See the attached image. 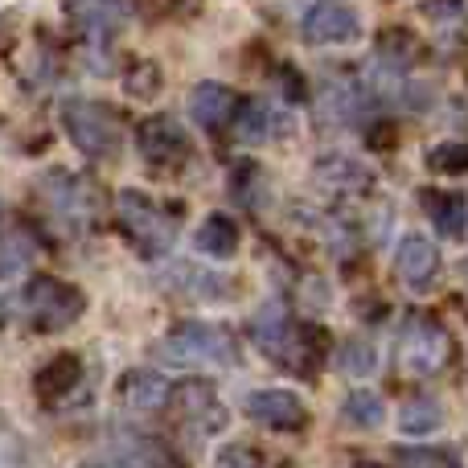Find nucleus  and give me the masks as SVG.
Returning a JSON list of instances; mask_svg holds the SVG:
<instances>
[{"mask_svg":"<svg viewBox=\"0 0 468 468\" xmlns=\"http://www.w3.org/2000/svg\"><path fill=\"white\" fill-rule=\"evenodd\" d=\"M156 357L173 370H227L239 362V341L222 324L181 321L156 341Z\"/></svg>","mask_w":468,"mask_h":468,"instance_id":"obj_1","label":"nucleus"},{"mask_svg":"<svg viewBox=\"0 0 468 468\" xmlns=\"http://www.w3.org/2000/svg\"><path fill=\"white\" fill-rule=\"evenodd\" d=\"M41 197H46L49 218H54L62 230H70V234L95 230L99 214H103L95 181L74 177V173H62V169L49 173V177H41Z\"/></svg>","mask_w":468,"mask_h":468,"instance_id":"obj_2","label":"nucleus"},{"mask_svg":"<svg viewBox=\"0 0 468 468\" xmlns=\"http://www.w3.org/2000/svg\"><path fill=\"white\" fill-rule=\"evenodd\" d=\"M62 128H66V136L74 140V148L95 156V161L120 153V140H123L120 120H115V112L107 103H99V99H66Z\"/></svg>","mask_w":468,"mask_h":468,"instance_id":"obj_3","label":"nucleus"},{"mask_svg":"<svg viewBox=\"0 0 468 468\" xmlns=\"http://www.w3.org/2000/svg\"><path fill=\"white\" fill-rule=\"evenodd\" d=\"M21 308H25V316H29L37 329L62 333V329H70V324L82 316V308H87V296H82L74 283H66V280L37 275V280L25 283Z\"/></svg>","mask_w":468,"mask_h":468,"instance_id":"obj_4","label":"nucleus"},{"mask_svg":"<svg viewBox=\"0 0 468 468\" xmlns=\"http://www.w3.org/2000/svg\"><path fill=\"white\" fill-rule=\"evenodd\" d=\"M115 218H120L123 234L140 247V255L156 259L173 247V239H177V227H173L169 214H165L153 197L136 194V189H120V194H115Z\"/></svg>","mask_w":468,"mask_h":468,"instance_id":"obj_5","label":"nucleus"},{"mask_svg":"<svg viewBox=\"0 0 468 468\" xmlns=\"http://www.w3.org/2000/svg\"><path fill=\"white\" fill-rule=\"evenodd\" d=\"M452 357V337L440 329L428 316H411L399 337V362H403L407 374H420V378H431L440 374Z\"/></svg>","mask_w":468,"mask_h":468,"instance_id":"obj_6","label":"nucleus"},{"mask_svg":"<svg viewBox=\"0 0 468 468\" xmlns=\"http://www.w3.org/2000/svg\"><path fill=\"white\" fill-rule=\"evenodd\" d=\"M304 41L313 46H346L362 33V16H357L354 5H341V0H321L304 13V25H300Z\"/></svg>","mask_w":468,"mask_h":468,"instance_id":"obj_7","label":"nucleus"},{"mask_svg":"<svg viewBox=\"0 0 468 468\" xmlns=\"http://www.w3.org/2000/svg\"><path fill=\"white\" fill-rule=\"evenodd\" d=\"M136 144L140 156L156 169H173V165H186L189 161V136L181 132V123L173 115H153V120L140 123L136 132Z\"/></svg>","mask_w":468,"mask_h":468,"instance_id":"obj_8","label":"nucleus"},{"mask_svg":"<svg viewBox=\"0 0 468 468\" xmlns=\"http://www.w3.org/2000/svg\"><path fill=\"white\" fill-rule=\"evenodd\" d=\"M247 420H255L267 431H300L308 423V407L292 390H255L247 395Z\"/></svg>","mask_w":468,"mask_h":468,"instance_id":"obj_9","label":"nucleus"},{"mask_svg":"<svg viewBox=\"0 0 468 468\" xmlns=\"http://www.w3.org/2000/svg\"><path fill=\"white\" fill-rule=\"evenodd\" d=\"M161 283L169 292H177V296L186 300H202V304H214V300H230L234 288L227 275H214V271H202V267L194 263H173L169 271H161Z\"/></svg>","mask_w":468,"mask_h":468,"instance_id":"obj_10","label":"nucleus"},{"mask_svg":"<svg viewBox=\"0 0 468 468\" xmlns=\"http://www.w3.org/2000/svg\"><path fill=\"white\" fill-rule=\"evenodd\" d=\"M177 411H181V423L194 428L197 436H210V431H222L227 428V407L218 403L206 382H186L177 395Z\"/></svg>","mask_w":468,"mask_h":468,"instance_id":"obj_11","label":"nucleus"},{"mask_svg":"<svg viewBox=\"0 0 468 468\" xmlns=\"http://www.w3.org/2000/svg\"><path fill=\"white\" fill-rule=\"evenodd\" d=\"M440 271V250L431 239L423 234H407L395 250V275L407 283V288H428Z\"/></svg>","mask_w":468,"mask_h":468,"instance_id":"obj_12","label":"nucleus"},{"mask_svg":"<svg viewBox=\"0 0 468 468\" xmlns=\"http://www.w3.org/2000/svg\"><path fill=\"white\" fill-rule=\"evenodd\" d=\"M120 399L128 411L153 415L173 403V387H169V378H161V374H153V370H128L120 382Z\"/></svg>","mask_w":468,"mask_h":468,"instance_id":"obj_13","label":"nucleus"},{"mask_svg":"<svg viewBox=\"0 0 468 468\" xmlns=\"http://www.w3.org/2000/svg\"><path fill=\"white\" fill-rule=\"evenodd\" d=\"M313 181L329 194H362V189L374 186V173L354 156H324L313 169Z\"/></svg>","mask_w":468,"mask_h":468,"instance_id":"obj_14","label":"nucleus"},{"mask_svg":"<svg viewBox=\"0 0 468 468\" xmlns=\"http://www.w3.org/2000/svg\"><path fill=\"white\" fill-rule=\"evenodd\" d=\"M239 112V95L222 82H202V87L189 95V115H194L202 128H227Z\"/></svg>","mask_w":468,"mask_h":468,"instance_id":"obj_15","label":"nucleus"},{"mask_svg":"<svg viewBox=\"0 0 468 468\" xmlns=\"http://www.w3.org/2000/svg\"><path fill=\"white\" fill-rule=\"evenodd\" d=\"M250 337L263 346L267 357H280L283 349L292 346V337H296V324H292L288 308L280 304V300H271V304L259 308V316L250 321Z\"/></svg>","mask_w":468,"mask_h":468,"instance_id":"obj_16","label":"nucleus"},{"mask_svg":"<svg viewBox=\"0 0 468 468\" xmlns=\"http://www.w3.org/2000/svg\"><path fill=\"white\" fill-rule=\"evenodd\" d=\"M66 8L90 41H107L120 29V0H66Z\"/></svg>","mask_w":468,"mask_h":468,"instance_id":"obj_17","label":"nucleus"},{"mask_svg":"<svg viewBox=\"0 0 468 468\" xmlns=\"http://www.w3.org/2000/svg\"><path fill=\"white\" fill-rule=\"evenodd\" d=\"M423 210H428V218L436 222V230L444 234V239H464L468 230V206L461 194H423Z\"/></svg>","mask_w":468,"mask_h":468,"instance_id":"obj_18","label":"nucleus"},{"mask_svg":"<svg viewBox=\"0 0 468 468\" xmlns=\"http://www.w3.org/2000/svg\"><path fill=\"white\" fill-rule=\"evenodd\" d=\"M194 247L202 250L206 259H230L239 250V227L227 214H210L202 227L194 230Z\"/></svg>","mask_w":468,"mask_h":468,"instance_id":"obj_19","label":"nucleus"},{"mask_svg":"<svg viewBox=\"0 0 468 468\" xmlns=\"http://www.w3.org/2000/svg\"><path fill=\"white\" fill-rule=\"evenodd\" d=\"M112 456L120 461L123 468H156L165 461V448L161 444H153V440H144V436H132V431H115L112 436Z\"/></svg>","mask_w":468,"mask_h":468,"instance_id":"obj_20","label":"nucleus"},{"mask_svg":"<svg viewBox=\"0 0 468 468\" xmlns=\"http://www.w3.org/2000/svg\"><path fill=\"white\" fill-rule=\"evenodd\" d=\"M440 423H444V407L428 395L403 403V411H399V431H403V436H428V431H436Z\"/></svg>","mask_w":468,"mask_h":468,"instance_id":"obj_21","label":"nucleus"},{"mask_svg":"<svg viewBox=\"0 0 468 468\" xmlns=\"http://www.w3.org/2000/svg\"><path fill=\"white\" fill-rule=\"evenodd\" d=\"M79 382H82V362H79V357H54V362L37 374L41 395H49V399H58L62 390L79 387Z\"/></svg>","mask_w":468,"mask_h":468,"instance_id":"obj_22","label":"nucleus"},{"mask_svg":"<svg viewBox=\"0 0 468 468\" xmlns=\"http://www.w3.org/2000/svg\"><path fill=\"white\" fill-rule=\"evenodd\" d=\"M341 415H346L349 423H357V428H378L387 407H382V399L374 395V390H354V395H346V403H341Z\"/></svg>","mask_w":468,"mask_h":468,"instance_id":"obj_23","label":"nucleus"},{"mask_svg":"<svg viewBox=\"0 0 468 468\" xmlns=\"http://www.w3.org/2000/svg\"><path fill=\"white\" fill-rule=\"evenodd\" d=\"M337 366L349 378H370L374 366H378V349L366 346V341H346V346L337 349Z\"/></svg>","mask_w":468,"mask_h":468,"instance_id":"obj_24","label":"nucleus"},{"mask_svg":"<svg viewBox=\"0 0 468 468\" xmlns=\"http://www.w3.org/2000/svg\"><path fill=\"white\" fill-rule=\"evenodd\" d=\"M271 132H275V120H271V112H267L263 103H250V107H242L239 140H247V144H255V140L271 136Z\"/></svg>","mask_w":468,"mask_h":468,"instance_id":"obj_25","label":"nucleus"},{"mask_svg":"<svg viewBox=\"0 0 468 468\" xmlns=\"http://www.w3.org/2000/svg\"><path fill=\"white\" fill-rule=\"evenodd\" d=\"M123 87H128L132 99H153L161 90V70L153 62H136L128 70V79H123Z\"/></svg>","mask_w":468,"mask_h":468,"instance_id":"obj_26","label":"nucleus"},{"mask_svg":"<svg viewBox=\"0 0 468 468\" xmlns=\"http://www.w3.org/2000/svg\"><path fill=\"white\" fill-rule=\"evenodd\" d=\"M399 464L403 468H461L452 452H440V448H403Z\"/></svg>","mask_w":468,"mask_h":468,"instance_id":"obj_27","label":"nucleus"},{"mask_svg":"<svg viewBox=\"0 0 468 468\" xmlns=\"http://www.w3.org/2000/svg\"><path fill=\"white\" fill-rule=\"evenodd\" d=\"M428 165L436 173H468V144H440V148H431Z\"/></svg>","mask_w":468,"mask_h":468,"instance_id":"obj_28","label":"nucleus"},{"mask_svg":"<svg viewBox=\"0 0 468 468\" xmlns=\"http://www.w3.org/2000/svg\"><path fill=\"white\" fill-rule=\"evenodd\" d=\"M214 468H263V456L250 444H227L214 456Z\"/></svg>","mask_w":468,"mask_h":468,"instance_id":"obj_29","label":"nucleus"},{"mask_svg":"<svg viewBox=\"0 0 468 468\" xmlns=\"http://www.w3.org/2000/svg\"><path fill=\"white\" fill-rule=\"evenodd\" d=\"M156 468H186V464H181V461H177V456H173V452H169V456H165V461H161V464H156Z\"/></svg>","mask_w":468,"mask_h":468,"instance_id":"obj_30","label":"nucleus"},{"mask_svg":"<svg viewBox=\"0 0 468 468\" xmlns=\"http://www.w3.org/2000/svg\"><path fill=\"white\" fill-rule=\"evenodd\" d=\"M354 468H378V464H354Z\"/></svg>","mask_w":468,"mask_h":468,"instance_id":"obj_31","label":"nucleus"}]
</instances>
